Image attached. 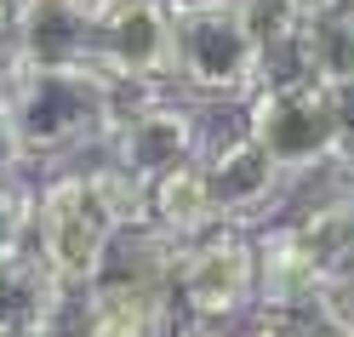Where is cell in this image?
<instances>
[{"instance_id":"obj_20","label":"cell","mask_w":354,"mask_h":337,"mask_svg":"<svg viewBox=\"0 0 354 337\" xmlns=\"http://www.w3.org/2000/svg\"><path fill=\"white\" fill-rule=\"evenodd\" d=\"M12 35H17V0H0V57H12Z\"/></svg>"},{"instance_id":"obj_21","label":"cell","mask_w":354,"mask_h":337,"mask_svg":"<svg viewBox=\"0 0 354 337\" xmlns=\"http://www.w3.org/2000/svg\"><path fill=\"white\" fill-rule=\"evenodd\" d=\"M171 337H234V331L229 326H212V320H183Z\"/></svg>"},{"instance_id":"obj_19","label":"cell","mask_w":354,"mask_h":337,"mask_svg":"<svg viewBox=\"0 0 354 337\" xmlns=\"http://www.w3.org/2000/svg\"><path fill=\"white\" fill-rule=\"evenodd\" d=\"M286 12L297 17V24H315V17H326V12H337V6H348V0H280Z\"/></svg>"},{"instance_id":"obj_16","label":"cell","mask_w":354,"mask_h":337,"mask_svg":"<svg viewBox=\"0 0 354 337\" xmlns=\"http://www.w3.org/2000/svg\"><path fill=\"white\" fill-rule=\"evenodd\" d=\"M315 303H320V314H326V326L354 331V263H348V268H331V275H320Z\"/></svg>"},{"instance_id":"obj_9","label":"cell","mask_w":354,"mask_h":337,"mask_svg":"<svg viewBox=\"0 0 354 337\" xmlns=\"http://www.w3.org/2000/svg\"><path fill=\"white\" fill-rule=\"evenodd\" d=\"M177 314V291L160 280L97 275L86 286V337H171L183 326Z\"/></svg>"},{"instance_id":"obj_6","label":"cell","mask_w":354,"mask_h":337,"mask_svg":"<svg viewBox=\"0 0 354 337\" xmlns=\"http://www.w3.org/2000/svg\"><path fill=\"white\" fill-rule=\"evenodd\" d=\"M92 69L120 86H171L177 12L166 0H92Z\"/></svg>"},{"instance_id":"obj_11","label":"cell","mask_w":354,"mask_h":337,"mask_svg":"<svg viewBox=\"0 0 354 337\" xmlns=\"http://www.w3.org/2000/svg\"><path fill=\"white\" fill-rule=\"evenodd\" d=\"M149 223L166 229L171 240H201L217 223H229L223 206H217V194H212V177L201 166V154L183 161V166H171V172H160L149 183Z\"/></svg>"},{"instance_id":"obj_10","label":"cell","mask_w":354,"mask_h":337,"mask_svg":"<svg viewBox=\"0 0 354 337\" xmlns=\"http://www.w3.org/2000/svg\"><path fill=\"white\" fill-rule=\"evenodd\" d=\"M12 63H92V0H17Z\"/></svg>"},{"instance_id":"obj_25","label":"cell","mask_w":354,"mask_h":337,"mask_svg":"<svg viewBox=\"0 0 354 337\" xmlns=\"http://www.w3.org/2000/svg\"><path fill=\"white\" fill-rule=\"evenodd\" d=\"M348 6H354V0H348Z\"/></svg>"},{"instance_id":"obj_4","label":"cell","mask_w":354,"mask_h":337,"mask_svg":"<svg viewBox=\"0 0 354 337\" xmlns=\"http://www.w3.org/2000/svg\"><path fill=\"white\" fill-rule=\"evenodd\" d=\"M171 291H177L183 320L240 326L252 314V303H257V229L217 223L212 235L183 240Z\"/></svg>"},{"instance_id":"obj_8","label":"cell","mask_w":354,"mask_h":337,"mask_svg":"<svg viewBox=\"0 0 354 337\" xmlns=\"http://www.w3.org/2000/svg\"><path fill=\"white\" fill-rule=\"evenodd\" d=\"M201 166L212 177V194L223 206L229 223L240 229H263L274 212H280V189H286V166L263 149L246 126L223 143H206L201 149Z\"/></svg>"},{"instance_id":"obj_5","label":"cell","mask_w":354,"mask_h":337,"mask_svg":"<svg viewBox=\"0 0 354 337\" xmlns=\"http://www.w3.org/2000/svg\"><path fill=\"white\" fill-rule=\"evenodd\" d=\"M246 131L286 166V177L320 166L343 149L337 115H331V86L303 75V69L297 75H269L246 98Z\"/></svg>"},{"instance_id":"obj_22","label":"cell","mask_w":354,"mask_h":337,"mask_svg":"<svg viewBox=\"0 0 354 337\" xmlns=\"http://www.w3.org/2000/svg\"><path fill=\"white\" fill-rule=\"evenodd\" d=\"M171 12H206V6H240V0H166Z\"/></svg>"},{"instance_id":"obj_23","label":"cell","mask_w":354,"mask_h":337,"mask_svg":"<svg viewBox=\"0 0 354 337\" xmlns=\"http://www.w3.org/2000/svg\"><path fill=\"white\" fill-rule=\"evenodd\" d=\"M337 177H343V189L354 194V149H348V154H337Z\"/></svg>"},{"instance_id":"obj_15","label":"cell","mask_w":354,"mask_h":337,"mask_svg":"<svg viewBox=\"0 0 354 337\" xmlns=\"http://www.w3.org/2000/svg\"><path fill=\"white\" fill-rule=\"evenodd\" d=\"M29 229H35V189L24 183V172L0 177V257L29 246Z\"/></svg>"},{"instance_id":"obj_18","label":"cell","mask_w":354,"mask_h":337,"mask_svg":"<svg viewBox=\"0 0 354 337\" xmlns=\"http://www.w3.org/2000/svg\"><path fill=\"white\" fill-rule=\"evenodd\" d=\"M17 172H24V149H17V131L0 109V177H17Z\"/></svg>"},{"instance_id":"obj_3","label":"cell","mask_w":354,"mask_h":337,"mask_svg":"<svg viewBox=\"0 0 354 337\" xmlns=\"http://www.w3.org/2000/svg\"><path fill=\"white\" fill-rule=\"evenodd\" d=\"M177 86L212 103H246L263 86V40L240 6L177 12Z\"/></svg>"},{"instance_id":"obj_1","label":"cell","mask_w":354,"mask_h":337,"mask_svg":"<svg viewBox=\"0 0 354 337\" xmlns=\"http://www.w3.org/2000/svg\"><path fill=\"white\" fill-rule=\"evenodd\" d=\"M126 223H149V183H138L131 172H120L103 154L97 166H63L35 189L29 246L57 280L92 286L109 240Z\"/></svg>"},{"instance_id":"obj_7","label":"cell","mask_w":354,"mask_h":337,"mask_svg":"<svg viewBox=\"0 0 354 337\" xmlns=\"http://www.w3.org/2000/svg\"><path fill=\"white\" fill-rule=\"evenodd\" d=\"M201 149H206L201 109L183 103V98H166V92H149L138 103H126L115 131H109V143H103V154L120 172H131L138 183H154L160 172L194 161Z\"/></svg>"},{"instance_id":"obj_13","label":"cell","mask_w":354,"mask_h":337,"mask_svg":"<svg viewBox=\"0 0 354 337\" xmlns=\"http://www.w3.org/2000/svg\"><path fill=\"white\" fill-rule=\"evenodd\" d=\"M297 57H303V69L315 80H326V86L354 80V6H337V12L315 17V24H303Z\"/></svg>"},{"instance_id":"obj_24","label":"cell","mask_w":354,"mask_h":337,"mask_svg":"<svg viewBox=\"0 0 354 337\" xmlns=\"http://www.w3.org/2000/svg\"><path fill=\"white\" fill-rule=\"evenodd\" d=\"M326 337H354V331H337V326H331V331H326Z\"/></svg>"},{"instance_id":"obj_14","label":"cell","mask_w":354,"mask_h":337,"mask_svg":"<svg viewBox=\"0 0 354 337\" xmlns=\"http://www.w3.org/2000/svg\"><path fill=\"white\" fill-rule=\"evenodd\" d=\"M326 314L315 298H257L246 314V337H326Z\"/></svg>"},{"instance_id":"obj_2","label":"cell","mask_w":354,"mask_h":337,"mask_svg":"<svg viewBox=\"0 0 354 337\" xmlns=\"http://www.w3.org/2000/svg\"><path fill=\"white\" fill-rule=\"evenodd\" d=\"M0 109L17 131L24 161H69L109 143L120 120V86L92 63H63V69L6 63Z\"/></svg>"},{"instance_id":"obj_12","label":"cell","mask_w":354,"mask_h":337,"mask_svg":"<svg viewBox=\"0 0 354 337\" xmlns=\"http://www.w3.org/2000/svg\"><path fill=\"white\" fill-rule=\"evenodd\" d=\"M286 223H292L297 246L308 252V263H315L320 275L354 263V194H343V189L320 194V200H308V206L286 212Z\"/></svg>"},{"instance_id":"obj_17","label":"cell","mask_w":354,"mask_h":337,"mask_svg":"<svg viewBox=\"0 0 354 337\" xmlns=\"http://www.w3.org/2000/svg\"><path fill=\"white\" fill-rule=\"evenodd\" d=\"M331 115H337V138H343L337 154H348V149H354V80L331 86Z\"/></svg>"}]
</instances>
